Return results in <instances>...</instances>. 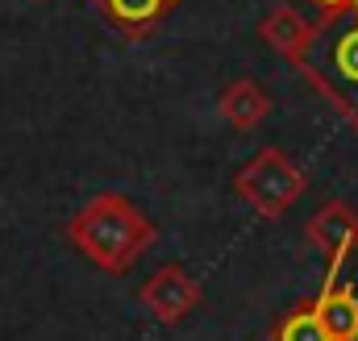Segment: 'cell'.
Here are the masks:
<instances>
[{
    "mask_svg": "<svg viewBox=\"0 0 358 341\" xmlns=\"http://www.w3.org/2000/svg\"><path fill=\"white\" fill-rule=\"evenodd\" d=\"M271 341H334V338H329V329H325L317 304H313V300H300L296 308H287L283 317H275Z\"/></svg>",
    "mask_w": 358,
    "mask_h": 341,
    "instance_id": "obj_10",
    "label": "cell"
},
{
    "mask_svg": "<svg viewBox=\"0 0 358 341\" xmlns=\"http://www.w3.org/2000/svg\"><path fill=\"white\" fill-rule=\"evenodd\" d=\"M217 108H221V117H225L229 129L250 133V129H259V125L267 121L271 96H267V87L259 84V80H234V84L221 92Z\"/></svg>",
    "mask_w": 358,
    "mask_h": 341,
    "instance_id": "obj_9",
    "label": "cell"
},
{
    "mask_svg": "<svg viewBox=\"0 0 358 341\" xmlns=\"http://www.w3.org/2000/svg\"><path fill=\"white\" fill-rule=\"evenodd\" d=\"M138 300H142V308H146L159 325H179L183 317H192V312L204 304V287H200L179 262H167V266H159V270L138 287Z\"/></svg>",
    "mask_w": 358,
    "mask_h": 341,
    "instance_id": "obj_4",
    "label": "cell"
},
{
    "mask_svg": "<svg viewBox=\"0 0 358 341\" xmlns=\"http://www.w3.org/2000/svg\"><path fill=\"white\" fill-rule=\"evenodd\" d=\"M92 8L125 38H150L183 0H88Z\"/></svg>",
    "mask_w": 358,
    "mask_h": 341,
    "instance_id": "obj_7",
    "label": "cell"
},
{
    "mask_svg": "<svg viewBox=\"0 0 358 341\" xmlns=\"http://www.w3.org/2000/svg\"><path fill=\"white\" fill-rule=\"evenodd\" d=\"M304 187H308L304 170L296 167L279 146L259 150L246 167L234 175V191H238L259 217H267V221H279V217L304 196Z\"/></svg>",
    "mask_w": 358,
    "mask_h": 341,
    "instance_id": "obj_3",
    "label": "cell"
},
{
    "mask_svg": "<svg viewBox=\"0 0 358 341\" xmlns=\"http://www.w3.org/2000/svg\"><path fill=\"white\" fill-rule=\"evenodd\" d=\"M38 4H42V0H38Z\"/></svg>",
    "mask_w": 358,
    "mask_h": 341,
    "instance_id": "obj_13",
    "label": "cell"
},
{
    "mask_svg": "<svg viewBox=\"0 0 358 341\" xmlns=\"http://www.w3.org/2000/svg\"><path fill=\"white\" fill-rule=\"evenodd\" d=\"M325 17H334V13H342V8H350V0H313Z\"/></svg>",
    "mask_w": 358,
    "mask_h": 341,
    "instance_id": "obj_11",
    "label": "cell"
},
{
    "mask_svg": "<svg viewBox=\"0 0 358 341\" xmlns=\"http://www.w3.org/2000/svg\"><path fill=\"white\" fill-rule=\"evenodd\" d=\"M313 34H317V21H308L292 4H275L267 17H263V25H259V38L267 42L275 55H283L287 63H300V55L308 50Z\"/></svg>",
    "mask_w": 358,
    "mask_h": 341,
    "instance_id": "obj_8",
    "label": "cell"
},
{
    "mask_svg": "<svg viewBox=\"0 0 358 341\" xmlns=\"http://www.w3.org/2000/svg\"><path fill=\"white\" fill-rule=\"evenodd\" d=\"M342 266L346 262H329L325 266V283L313 296L325 329L334 341H358V291L350 283H342Z\"/></svg>",
    "mask_w": 358,
    "mask_h": 341,
    "instance_id": "obj_6",
    "label": "cell"
},
{
    "mask_svg": "<svg viewBox=\"0 0 358 341\" xmlns=\"http://www.w3.org/2000/svg\"><path fill=\"white\" fill-rule=\"evenodd\" d=\"M350 8H355V13H358V0H350Z\"/></svg>",
    "mask_w": 358,
    "mask_h": 341,
    "instance_id": "obj_12",
    "label": "cell"
},
{
    "mask_svg": "<svg viewBox=\"0 0 358 341\" xmlns=\"http://www.w3.org/2000/svg\"><path fill=\"white\" fill-rule=\"evenodd\" d=\"M304 238H308L317 250H325L329 262H346V258L358 250V212L346 200H325V204L308 217Z\"/></svg>",
    "mask_w": 358,
    "mask_h": 341,
    "instance_id": "obj_5",
    "label": "cell"
},
{
    "mask_svg": "<svg viewBox=\"0 0 358 341\" xmlns=\"http://www.w3.org/2000/svg\"><path fill=\"white\" fill-rule=\"evenodd\" d=\"M67 242L104 275H129L155 246V221L125 196L100 191L67 221Z\"/></svg>",
    "mask_w": 358,
    "mask_h": 341,
    "instance_id": "obj_1",
    "label": "cell"
},
{
    "mask_svg": "<svg viewBox=\"0 0 358 341\" xmlns=\"http://www.w3.org/2000/svg\"><path fill=\"white\" fill-rule=\"evenodd\" d=\"M296 71L342 113V121L350 129H358V13L355 8H342V13L317 21V34H313L308 50L300 55Z\"/></svg>",
    "mask_w": 358,
    "mask_h": 341,
    "instance_id": "obj_2",
    "label": "cell"
}]
</instances>
